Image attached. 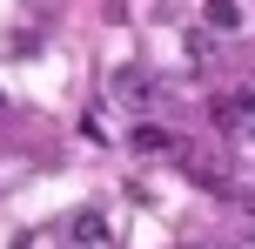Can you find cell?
<instances>
[{
  "label": "cell",
  "instance_id": "cell-3",
  "mask_svg": "<svg viewBox=\"0 0 255 249\" xmlns=\"http://www.w3.org/2000/svg\"><path fill=\"white\" fill-rule=\"evenodd\" d=\"M202 27H215V34H235V27H242V7H235V0H208V7H202Z\"/></svg>",
  "mask_w": 255,
  "mask_h": 249
},
{
  "label": "cell",
  "instance_id": "cell-6",
  "mask_svg": "<svg viewBox=\"0 0 255 249\" xmlns=\"http://www.w3.org/2000/svg\"><path fill=\"white\" fill-rule=\"evenodd\" d=\"M134 148H141V155H168V148H175V135L154 128V121H141V128H134Z\"/></svg>",
  "mask_w": 255,
  "mask_h": 249
},
{
  "label": "cell",
  "instance_id": "cell-1",
  "mask_svg": "<svg viewBox=\"0 0 255 249\" xmlns=\"http://www.w3.org/2000/svg\"><path fill=\"white\" fill-rule=\"evenodd\" d=\"M67 243L74 249H115V229H108L101 209H74L67 216Z\"/></svg>",
  "mask_w": 255,
  "mask_h": 249
},
{
  "label": "cell",
  "instance_id": "cell-2",
  "mask_svg": "<svg viewBox=\"0 0 255 249\" xmlns=\"http://www.w3.org/2000/svg\"><path fill=\"white\" fill-rule=\"evenodd\" d=\"M115 101H128V108H148L154 101V74H148V67H115Z\"/></svg>",
  "mask_w": 255,
  "mask_h": 249
},
{
  "label": "cell",
  "instance_id": "cell-4",
  "mask_svg": "<svg viewBox=\"0 0 255 249\" xmlns=\"http://www.w3.org/2000/svg\"><path fill=\"white\" fill-rule=\"evenodd\" d=\"M249 115H255V94H222V101H215V121H222V128H242Z\"/></svg>",
  "mask_w": 255,
  "mask_h": 249
},
{
  "label": "cell",
  "instance_id": "cell-5",
  "mask_svg": "<svg viewBox=\"0 0 255 249\" xmlns=\"http://www.w3.org/2000/svg\"><path fill=\"white\" fill-rule=\"evenodd\" d=\"M181 169H188V175H195V182H202V189H215V196H222V189H229V175H222V169H215V162H208V155H181Z\"/></svg>",
  "mask_w": 255,
  "mask_h": 249
},
{
  "label": "cell",
  "instance_id": "cell-7",
  "mask_svg": "<svg viewBox=\"0 0 255 249\" xmlns=\"http://www.w3.org/2000/svg\"><path fill=\"white\" fill-rule=\"evenodd\" d=\"M0 108H7V94H0Z\"/></svg>",
  "mask_w": 255,
  "mask_h": 249
}]
</instances>
